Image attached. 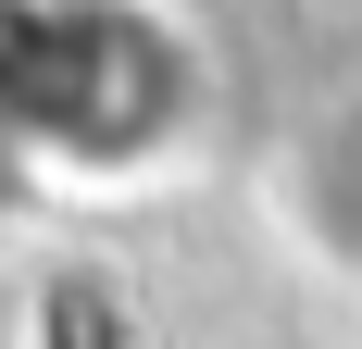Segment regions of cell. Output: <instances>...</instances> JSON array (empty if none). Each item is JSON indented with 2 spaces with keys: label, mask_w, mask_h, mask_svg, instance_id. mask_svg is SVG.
<instances>
[{
  "label": "cell",
  "mask_w": 362,
  "mask_h": 349,
  "mask_svg": "<svg viewBox=\"0 0 362 349\" xmlns=\"http://www.w3.org/2000/svg\"><path fill=\"white\" fill-rule=\"evenodd\" d=\"M262 225L300 249V275L362 300V75L313 88L262 150Z\"/></svg>",
  "instance_id": "obj_1"
}]
</instances>
